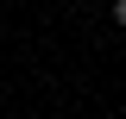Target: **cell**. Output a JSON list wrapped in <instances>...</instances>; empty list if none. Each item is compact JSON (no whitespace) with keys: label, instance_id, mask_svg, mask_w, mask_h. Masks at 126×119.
I'll return each mask as SVG.
<instances>
[{"label":"cell","instance_id":"cell-1","mask_svg":"<svg viewBox=\"0 0 126 119\" xmlns=\"http://www.w3.org/2000/svg\"><path fill=\"white\" fill-rule=\"evenodd\" d=\"M113 25H126V0H113Z\"/></svg>","mask_w":126,"mask_h":119}]
</instances>
